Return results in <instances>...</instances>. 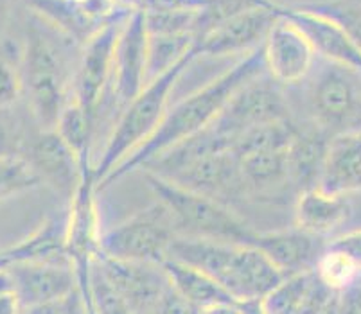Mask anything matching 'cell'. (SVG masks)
Segmentation results:
<instances>
[{"instance_id": "6da1fadb", "label": "cell", "mask_w": 361, "mask_h": 314, "mask_svg": "<svg viewBox=\"0 0 361 314\" xmlns=\"http://www.w3.org/2000/svg\"><path fill=\"white\" fill-rule=\"evenodd\" d=\"M264 70L266 65L261 44L259 47L245 52L241 60L234 67L223 72L221 76L212 80L211 83L205 84L200 90H196L191 96H187L185 99L180 101L171 110H167L162 123L153 132V135L142 146L137 147L131 155H128L103 180V183H101L97 191H103L104 187L116 183L117 180L126 176L128 172L140 169L151 158H155L160 153L167 151L169 147L176 146L182 140L189 139V137L196 135L198 132L211 126L216 120V117L221 113L225 104L228 103L232 94L241 84H245L248 80L262 74Z\"/></svg>"}, {"instance_id": "7a4b0ae2", "label": "cell", "mask_w": 361, "mask_h": 314, "mask_svg": "<svg viewBox=\"0 0 361 314\" xmlns=\"http://www.w3.org/2000/svg\"><path fill=\"white\" fill-rule=\"evenodd\" d=\"M169 258L196 266L239 302H261L284 275L254 244L176 235Z\"/></svg>"}, {"instance_id": "3957f363", "label": "cell", "mask_w": 361, "mask_h": 314, "mask_svg": "<svg viewBox=\"0 0 361 314\" xmlns=\"http://www.w3.org/2000/svg\"><path fill=\"white\" fill-rule=\"evenodd\" d=\"M71 36L32 13L22 49V80L32 115L42 130H54L68 92L67 45Z\"/></svg>"}, {"instance_id": "277c9868", "label": "cell", "mask_w": 361, "mask_h": 314, "mask_svg": "<svg viewBox=\"0 0 361 314\" xmlns=\"http://www.w3.org/2000/svg\"><path fill=\"white\" fill-rule=\"evenodd\" d=\"M196 60H198V54H196L195 45H192V52L189 56L173 65L169 70L162 72L160 76L151 80L149 83H146V87L130 103L124 104L123 113H121L116 127L111 130L110 137H108L103 155L92 165V178H94L96 191L99 189L103 180L128 155H131L137 147L142 146L153 135V132L159 127L164 115H166L171 92L178 83L183 72L191 67Z\"/></svg>"}, {"instance_id": "5b68a950", "label": "cell", "mask_w": 361, "mask_h": 314, "mask_svg": "<svg viewBox=\"0 0 361 314\" xmlns=\"http://www.w3.org/2000/svg\"><path fill=\"white\" fill-rule=\"evenodd\" d=\"M146 183L171 212L180 235L214 239L226 243L250 244L257 232L250 230L219 199L146 171Z\"/></svg>"}, {"instance_id": "8992f818", "label": "cell", "mask_w": 361, "mask_h": 314, "mask_svg": "<svg viewBox=\"0 0 361 314\" xmlns=\"http://www.w3.org/2000/svg\"><path fill=\"white\" fill-rule=\"evenodd\" d=\"M176 235L180 232L175 219L166 205L157 199L151 207L101 234L97 251L121 260L164 264L169 258Z\"/></svg>"}, {"instance_id": "52a82bcc", "label": "cell", "mask_w": 361, "mask_h": 314, "mask_svg": "<svg viewBox=\"0 0 361 314\" xmlns=\"http://www.w3.org/2000/svg\"><path fill=\"white\" fill-rule=\"evenodd\" d=\"M262 74L241 84L211 124L219 135L231 139L232 144L252 127L290 117V108L279 83L274 77H262Z\"/></svg>"}, {"instance_id": "ba28073f", "label": "cell", "mask_w": 361, "mask_h": 314, "mask_svg": "<svg viewBox=\"0 0 361 314\" xmlns=\"http://www.w3.org/2000/svg\"><path fill=\"white\" fill-rule=\"evenodd\" d=\"M94 264L126 303L128 313H160L173 291L162 264L108 257L97 251Z\"/></svg>"}, {"instance_id": "9c48e42d", "label": "cell", "mask_w": 361, "mask_h": 314, "mask_svg": "<svg viewBox=\"0 0 361 314\" xmlns=\"http://www.w3.org/2000/svg\"><path fill=\"white\" fill-rule=\"evenodd\" d=\"M149 31L142 9H133L121 24L114 52L110 87L121 106L130 103L147 83Z\"/></svg>"}, {"instance_id": "30bf717a", "label": "cell", "mask_w": 361, "mask_h": 314, "mask_svg": "<svg viewBox=\"0 0 361 314\" xmlns=\"http://www.w3.org/2000/svg\"><path fill=\"white\" fill-rule=\"evenodd\" d=\"M124 18L101 25L83 42L72 96L80 101L81 106L94 119H96L97 108L103 101L104 90L110 87L117 34H119Z\"/></svg>"}, {"instance_id": "8fae6325", "label": "cell", "mask_w": 361, "mask_h": 314, "mask_svg": "<svg viewBox=\"0 0 361 314\" xmlns=\"http://www.w3.org/2000/svg\"><path fill=\"white\" fill-rule=\"evenodd\" d=\"M353 74L357 72L331 63L314 77L311 106L317 124L326 132L343 130L361 115V97Z\"/></svg>"}, {"instance_id": "7c38bea8", "label": "cell", "mask_w": 361, "mask_h": 314, "mask_svg": "<svg viewBox=\"0 0 361 314\" xmlns=\"http://www.w3.org/2000/svg\"><path fill=\"white\" fill-rule=\"evenodd\" d=\"M22 313H38L47 303L78 289L71 260H24L8 264Z\"/></svg>"}, {"instance_id": "4fadbf2b", "label": "cell", "mask_w": 361, "mask_h": 314, "mask_svg": "<svg viewBox=\"0 0 361 314\" xmlns=\"http://www.w3.org/2000/svg\"><path fill=\"white\" fill-rule=\"evenodd\" d=\"M281 4L271 2L266 6L246 9L232 16L211 32L195 40V51L198 58L228 56L238 52H248L264 42L271 24L277 18Z\"/></svg>"}, {"instance_id": "5bb4252c", "label": "cell", "mask_w": 361, "mask_h": 314, "mask_svg": "<svg viewBox=\"0 0 361 314\" xmlns=\"http://www.w3.org/2000/svg\"><path fill=\"white\" fill-rule=\"evenodd\" d=\"M262 54L266 74L279 84H295L304 80L317 58L306 36L281 13L262 42Z\"/></svg>"}, {"instance_id": "9a60e30c", "label": "cell", "mask_w": 361, "mask_h": 314, "mask_svg": "<svg viewBox=\"0 0 361 314\" xmlns=\"http://www.w3.org/2000/svg\"><path fill=\"white\" fill-rule=\"evenodd\" d=\"M167 279L183 302L198 313H261V302H239L211 275L191 264L167 258L162 264Z\"/></svg>"}, {"instance_id": "2e32d148", "label": "cell", "mask_w": 361, "mask_h": 314, "mask_svg": "<svg viewBox=\"0 0 361 314\" xmlns=\"http://www.w3.org/2000/svg\"><path fill=\"white\" fill-rule=\"evenodd\" d=\"M279 13L300 29L317 56L361 74V51L336 22L300 6L298 8L281 6Z\"/></svg>"}, {"instance_id": "e0dca14e", "label": "cell", "mask_w": 361, "mask_h": 314, "mask_svg": "<svg viewBox=\"0 0 361 314\" xmlns=\"http://www.w3.org/2000/svg\"><path fill=\"white\" fill-rule=\"evenodd\" d=\"M29 163L42 182L51 183L61 196L71 199L81 178L92 168H83L56 130H42L29 147Z\"/></svg>"}, {"instance_id": "ac0fdd59", "label": "cell", "mask_w": 361, "mask_h": 314, "mask_svg": "<svg viewBox=\"0 0 361 314\" xmlns=\"http://www.w3.org/2000/svg\"><path fill=\"white\" fill-rule=\"evenodd\" d=\"M167 180L214 199L234 194L246 185L239 168V158L232 149L202 156L167 176Z\"/></svg>"}, {"instance_id": "d6986e66", "label": "cell", "mask_w": 361, "mask_h": 314, "mask_svg": "<svg viewBox=\"0 0 361 314\" xmlns=\"http://www.w3.org/2000/svg\"><path fill=\"white\" fill-rule=\"evenodd\" d=\"M318 189L333 196L361 191V132H341L329 139Z\"/></svg>"}, {"instance_id": "ffe728a7", "label": "cell", "mask_w": 361, "mask_h": 314, "mask_svg": "<svg viewBox=\"0 0 361 314\" xmlns=\"http://www.w3.org/2000/svg\"><path fill=\"white\" fill-rule=\"evenodd\" d=\"M250 244H254L270 258L284 277L313 270L318 257L324 251L320 248V237L300 230L298 227H295L293 230L255 234Z\"/></svg>"}, {"instance_id": "44dd1931", "label": "cell", "mask_w": 361, "mask_h": 314, "mask_svg": "<svg viewBox=\"0 0 361 314\" xmlns=\"http://www.w3.org/2000/svg\"><path fill=\"white\" fill-rule=\"evenodd\" d=\"M327 146H329V135L318 124L310 130L298 127L295 133L286 149V169L288 180L300 192L318 187Z\"/></svg>"}, {"instance_id": "7402d4cb", "label": "cell", "mask_w": 361, "mask_h": 314, "mask_svg": "<svg viewBox=\"0 0 361 314\" xmlns=\"http://www.w3.org/2000/svg\"><path fill=\"white\" fill-rule=\"evenodd\" d=\"M345 196L326 194L318 187L302 191L295 205V225L300 230L322 237L336 230L349 218Z\"/></svg>"}, {"instance_id": "603a6c76", "label": "cell", "mask_w": 361, "mask_h": 314, "mask_svg": "<svg viewBox=\"0 0 361 314\" xmlns=\"http://www.w3.org/2000/svg\"><path fill=\"white\" fill-rule=\"evenodd\" d=\"M65 243H67V218L65 221L51 219L31 237L25 239L24 243L4 251L2 258L6 264L24 263V260H68Z\"/></svg>"}, {"instance_id": "cb8c5ba5", "label": "cell", "mask_w": 361, "mask_h": 314, "mask_svg": "<svg viewBox=\"0 0 361 314\" xmlns=\"http://www.w3.org/2000/svg\"><path fill=\"white\" fill-rule=\"evenodd\" d=\"M25 4L31 13L42 16L49 24L71 36L72 40L81 44L101 27L87 15L81 0H25Z\"/></svg>"}, {"instance_id": "d4e9b609", "label": "cell", "mask_w": 361, "mask_h": 314, "mask_svg": "<svg viewBox=\"0 0 361 314\" xmlns=\"http://www.w3.org/2000/svg\"><path fill=\"white\" fill-rule=\"evenodd\" d=\"M317 280V271L306 270L300 273L286 275L277 286L261 299V313L266 314H295L304 313L307 299Z\"/></svg>"}, {"instance_id": "484cf974", "label": "cell", "mask_w": 361, "mask_h": 314, "mask_svg": "<svg viewBox=\"0 0 361 314\" xmlns=\"http://www.w3.org/2000/svg\"><path fill=\"white\" fill-rule=\"evenodd\" d=\"M94 120L96 119L81 106L80 101L75 99L74 96H71L67 103H65L63 110H61L60 117H58V123L54 126L58 135L74 151V155L78 156L83 168H92L88 158H90Z\"/></svg>"}, {"instance_id": "4316f807", "label": "cell", "mask_w": 361, "mask_h": 314, "mask_svg": "<svg viewBox=\"0 0 361 314\" xmlns=\"http://www.w3.org/2000/svg\"><path fill=\"white\" fill-rule=\"evenodd\" d=\"M298 127L291 123V119H279L271 123H264L261 126H255L238 139L232 144V151L235 156L248 155L255 151H279V149H286L290 142L293 140L295 133Z\"/></svg>"}, {"instance_id": "83f0119b", "label": "cell", "mask_w": 361, "mask_h": 314, "mask_svg": "<svg viewBox=\"0 0 361 314\" xmlns=\"http://www.w3.org/2000/svg\"><path fill=\"white\" fill-rule=\"evenodd\" d=\"M288 149V147H286ZM286 149L279 151H255L238 156L243 180L254 189H266L288 180Z\"/></svg>"}, {"instance_id": "f1b7e54d", "label": "cell", "mask_w": 361, "mask_h": 314, "mask_svg": "<svg viewBox=\"0 0 361 314\" xmlns=\"http://www.w3.org/2000/svg\"><path fill=\"white\" fill-rule=\"evenodd\" d=\"M195 34H149V56H147V83L162 72L189 56L195 45Z\"/></svg>"}, {"instance_id": "f546056e", "label": "cell", "mask_w": 361, "mask_h": 314, "mask_svg": "<svg viewBox=\"0 0 361 314\" xmlns=\"http://www.w3.org/2000/svg\"><path fill=\"white\" fill-rule=\"evenodd\" d=\"M300 8L336 22L361 51V0H322L302 4Z\"/></svg>"}, {"instance_id": "4dcf8cb0", "label": "cell", "mask_w": 361, "mask_h": 314, "mask_svg": "<svg viewBox=\"0 0 361 314\" xmlns=\"http://www.w3.org/2000/svg\"><path fill=\"white\" fill-rule=\"evenodd\" d=\"M314 271L322 282L334 291L345 289L347 286L356 282L361 275V270L354 264L349 255L329 246L320 253L317 264H314Z\"/></svg>"}, {"instance_id": "1f68e13d", "label": "cell", "mask_w": 361, "mask_h": 314, "mask_svg": "<svg viewBox=\"0 0 361 314\" xmlns=\"http://www.w3.org/2000/svg\"><path fill=\"white\" fill-rule=\"evenodd\" d=\"M42 180L29 160L0 156V198L38 185Z\"/></svg>"}, {"instance_id": "d6a6232c", "label": "cell", "mask_w": 361, "mask_h": 314, "mask_svg": "<svg viewBox=\"0 0 361 314\" xmlns=\"http://www.w3.org/2000/svg\"><path fill=\"white\" fill-rule=\"evenodd\" d=\"M24 90L22 72L8 58L0 56V110L15 104Z\"/></svg>"}, {"instance_id": "836d02e7", "label": "cell", "mask_w": 361, "mask_h": 314, "mask_svg": "<svg viewBox=\"0 0 361 314\" xmlns=\"http://www.w3.org/2000/svg\"><path fill=\"white\" fill-rule=\"evenodd\" d=\"M327 246L349 255L354 260V264L361 270V230H354L349 232V234L340 235V237L333 239Z\"/></svg>"}, {"instance_id": "e575fe53", "label": "cell", "mask_w": 361, "mask_h": 314, "mask_svg": "<svg viewBox=\"0 0 361 314\" xmlns=\"http://www.w3.org/2000/svg\"><path fill=\"white\" fill-rule=\"evenodd\" d=\"M336 313H361V275L356 282L338 293Z\"/></svg>"}, {"instance_id": "d590c367", "label": "cell", "mask_w": 361, "mask_h": 314, "mask_svg": "<svg viewBox=\"0 0 361 314\" xmlns=\"http://www.w3.org/2000/svg\"><path fill=\"white\" fill-rule=\"evenodd\" d=\"M22 313L20 300L16 291H9V293L0 294V314H15Z\"/></svg>"}, {"instance_id": "8d00e7d4", "label": "cell", "mask_w": 361, "mask_h": 314, "mask_svg": "<svg viewBox=\"0 0 361 314\" xmlns=\"http://www.w3.org/2000/svg\"><path fill=\"white\" fill-rule=\"evenodd\" d=\"M6 20H8V6H6L4 0H0V32L4 29Z\"/></svg>"}, {"instance_id": "74e56055", "label": "cell", "mask_w": 361, "mask_h": 314, "mask_svg": "<svg viewBox=\"0 0 361 314\" xmlns=\"http://www.w3.org/2000/svg\"><path fill=\"white\" fill-rule=\"evenodd\" d=\"M4 264H6V260L2 258V253H0V266H4Z\"/></svg>"}]
</instances>
